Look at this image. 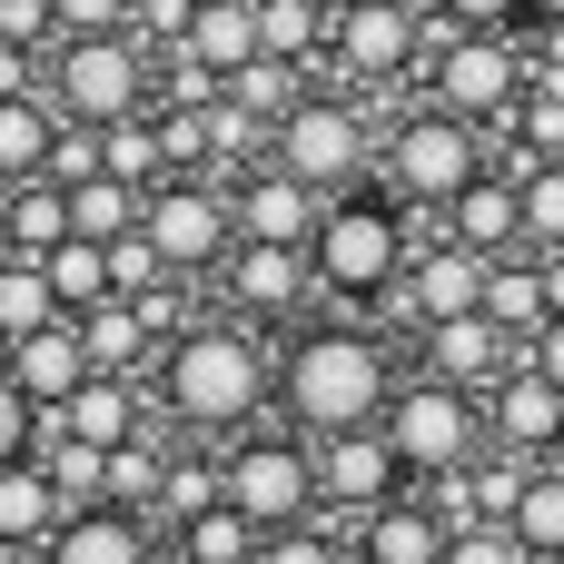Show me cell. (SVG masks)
I'll use <instances>...</instances> for the list:
<instances>
[{
	"mask_svg": "<svg viewBox=\"0 0 564 564\" xmlns=\"http://www.w3.org/2000/svg\"><path fill=\"white\" fill-rule=\"evenodd\" d=\"M397 357H387V327H357V317H327V327H297L288 357H278V406L297 436H347V426H387V397H397Z\"/></svg>",
	"mask_w": 564,
	"mask_h": 564,
	"instance_id": "6da1fadb",
	"label": "cell"
},
{
	"mask_svg": "<svg viewBox=\"0 0 564 564\" xmlns=\"http://www.w3.org/2000/svg\"><path fill=\"white\" fill-rule=\"evenodd\" d=\"M268 397H278V367L258 357L248 327L198 317V327H178L169 357H159V406H169L188 436H228V426H248Z\"/></svg>",
	"mask_w": 564,
	"mask_h": 564,
	"instance_id": "7a4b0ae2",
	"label": "cell"
},
{
	"mask_svg": "<svg viewBox=\"0 0 564 564\" xmlns=\"http://www.w3.org/2000/svg\"><path fill=\"white\" fill-rule=\"evenodd\" d=\"M307 258H317V288H327L337 307L377 317V307L406 288V268H416L406 198H397V188H347V198H327V218H317Z\"/></svg>",
	"mask_w": 564,
	"mask_h": 564,
	"instance_id": "3957f363",
	"label": "cell"
},
{
	"mask_svg": "<svg viewBox=\"0 0 564 564\" xmlns=\"http://www.w3.org/2000/svg\"><path fill=\"white\" fill-rule=\"evenodd\" d=\"M50 109L59 119H129V109H159V50L139 30H89V40H50Z\"/></svg>",
	"mask_w": 564,
	"mask_h": 564,
	"instance_id": "277c9868",
	"label": "cell"
},
{
	"mask_svg": "<svg viewBox=\"0 0 564 564\" xmlns=\"http://www.w3.org/2000/svg\"><path fill=\"white\" fill-rule=\"evenodd\" d=\"M525 89H535L525 30H436V50H426V99L436 109H456V119L486 129V119H516Z\"/></svg>",
	"mask_w": 564,
	"mask_h": 564,
	"instance_id": "5b68a950",
	"label": "cell"
},
{
	"mask_svg": "<svg viewBox=\"0 0 564 564\" xmlns=\"http://www.w3.org/2000/svg\"><path fill=\"white\" fill-rule=\"evenodd\" d=\"M387 446L406 456V476H456V466H476V456L496 446V426H486V397H476V387L406 377V387L387 397Z\"/></svg>",
	"mask_w": 564,
	"mask_h": 564,
	"instance_id": "8992f818",
	"label": "cell"
},
{
	"mask_svg": "<svg viewBox=\"0 0 564 564\" xmlns=\"http://www.w3.org/2000/svg\"><path fill=\"white\" fill-rule=\"evenodd\" d=\"M278 169H297L317 198H347L387 149H377V129H367V109L347 99V89H307L288 119H278V149H268Z\"/></svg>",
	"mask_w": 564,
	"mask_h": 564,
	"instance_id": "52a82bcc",
	"label": "cell"
},
{
	"mask_svg": "<svg viewBox=\"0 0 564 564\" xmlns=\"http://www.w3.org/2000/svg\"><path fill=\"white\" fill-rule=\"evenodd\" d=\"M496 159H486V139H476V119H456V109H406L397 129H387V188L406 198V208H456V188H476Z\"/></svg>",
	"mask_w": 564,
	"mask_h": 564,
	"instance_id": "ba28073f",
	"label": "cell"
},
{
	"mask_svg": "<svg viewBox=\"0 0 564 564\" xmlns=\"http://www.w3.org/2000/svg\"><path fill=\"white\" fill-rule=\"evenodd\" d=\"M139 228L159 238L169 278H208V268H228V248H238V198H228L208 169H169V178L149 188V218H139Z\"/></svg>",
	"mask_w": 564,
	"mask_h": 564,
	"instance_id": "9c48e42d",
	"label": "cell"
},
{
	"mask_svg": "<svg viewBox=\"0 0 564 564\" xmlns=\"http://www.w3.org/2000/svg\"><path fill=\"white\" fill-rule=\"evenodd\" d=\"M218 466H228V506L258 516L268 535H288V525H307V516L327 506V486H317V446H297V426H288V436H248V446L218 456Z\"/></svg>",
	"mask_w": 564,
	"mask_h": 564,
	"instance_id": "30bf717a",
	"label": "cell"
},
{
	"mask_svg": "<svg viewBox=\"0 0 564 564\" xmlns=\"http://www.w3.org/2000/svg\"><path fill=\"white\" fill-rule=\"evenodd\" d=\"M426 50H436V30L406 0H347L337 30H327V59L347 69V89H397V79L426 69Z\"/></svg>",
	"mask_w": 564,
	"mask_h": 564,
	"instance_id": "8fae6325",
	"label": "cell"
},
{
	"mask_svg": "<svg viewBox=\"0 0 564 564\" xmlns=\"http://www.w3.org/2000/svg\"><path fill=\"white\" fill-rule=\"evenodd\" d=\"M317 486H327V506L357 525V516H377L387 496H406V456L387 446V426H347V436H317Z\"/></svg>",
	"mask_w": 564,
	"mask_h": 564,
	"instance_id": "7c38bea8",
	"label": "cell"
},
{
	"mask_svg": "<svg viewBox=\"0 0 564 564\" xmlns=\"http://www.w3.org/2000/svg\"><path fill=\"white\" fill-rule=\"evenodd\" d=\"M218 278H228V307L238 317H297L307 288H317V258L307 248H278V238H238Z\"/></svg>",
	"mask_w": 564,
	"mask_h": 564,
	"instance_id": "4fadbf2b",
	"label": "cell"
},
{
	"mask_svg": "<svg viewBox=\"0 0 564 564\" xmlns=\"http://www.w3.org/2000/svg\"><path fill=\"white\" fill-rule=\"evenodd\" d=\"M516 367H525V337H506L486 307H476V317H436V327H426V377H446V387L496 397Z\"/></svg>",
	"mask_w": 564,
	"mask_h": 564,
	"instance_id": "5bb4252c",
	"label": "cell"
},
{
	"mask_svg": "<svg viewBox=\"0 0 564 564\" xmlns=\"http://www.w3.org/2000/svg\"><path fill=\"white\" fill-rule=\"evenodd\" d=\"M228 198H238V238H278V248H307L317 218H327V198H317L297 169H278V159H258Z\"/></svg>",
	"mask_w": 564,
	"mask_h": 564,
	"instance_id": "9a60e30c",
	"label": "cell"
},
{
	"mask_svg": "<svg viewBox=\"0 0 564 564\" xmlns=\"http://www.w3.org/2000/svg\"><path fill=\"white\" fill-rule=\"evenodd\" d=\"M486 268H496V258H476L466 238L436 228V238L416 248V268H406V317H416V327H436V317H476V307H486Z\"/></svg>",
	"mask_w": 564,
	"mask_h": 564,
	"instance_id": "2e32d148",
	"label": "cell"
},
{
	"mask_svg": "<svg viewBox=\"0 0 564 564\" xmlns=\"http://www.w3.org/2000/svg\"><path fill=\"white\" fill-rule=\"evenodd\" d=\"M0 357H10V377L30 387V406H40V416H59V406H69V397L99 377V367H89V337H79V317H50V327L10 337Z\"/></svg>",
	"mask_w": 564,
	"mask_h": 564,
	"instance_id": "e0dca14e",
	"label": "cell"
},
{
	"mask_svg": "<svg viewBox=\"0 0 564 564\" xmlns=\"http://www.w3.org/2000/svg\"><path fill=\"white\" fill-rule=\"evenodd\" d=\"M446 238H466L476 258H525V178L516 169H486L476 188H456V208H436Z\"/></svg>",
	"mask_w": 564,
	"mask_h": 564,
	"instance_id": "ac0fdd59",
	"label": "cell"
},
{
	"mask_svg": "<svg viewBox=\"0 0 564 564\" xmlns=\"http://www.w3.org/2000/svg\"><path fill=\"white\" fill-rule=\"evenodd\" d=\"M446 545H456V525H446L426 496H387V506L357 516V535H347L357 564H446Z\"/></svg>",
	"mask_w": 564,
	"mask_h": 564,
	"instance_id": "d6986e66",
	"label": "cell"
},
{
	"mask_svg": "<svg viewBox=\"0 0 564 564\" xmlns=\"http://www.w3.org/2000/svg\"><path fill=\"white\" fill-rule=\"evenodd\" d=\"M40 564H159V545H149L139 506H69L59 535L40 545Z\"/></svg>",
	"mask_w": 564,
	"mask_h": 564,
	"instance_id": "ffe728a7",
	"label": "cell"
},
{
	"mask_svg": "<svg viewBox=\"0 0 564 564\" xmlns=\"http://www.w3.org/2000/svg\"><path fill=\"white\" fill-rule=\"evenodd\" d=\"M486 426H496V446H516V456H564V387L535 377V367H516V377L486 397Z\"/></svg>",
	"mask_w": 564,
	"mask_h": 564,
	"instance_id": "44dd1931",
	"label": "cell"
},
{
	"mask_svg": "<svg viewBox=\"0 0 564 564\" xmlns=\"http://www.w3.org/2000/svg\"><path fill=\"white\" fill-rule=\"evenodd\" d=\"M59 516H69V496H59V476H50L40 456L0 466V545H10V555H40V545L59 535Z\"/></svg>",
	"mask_w": 564,
	"mask_h": 564,
	"instance_id": "7402d4cb",
	"label": "cell"
},
{
	"mask_svg": "<svg viewBox=\"0 0 564 564\" xmlns=\"http://www.w3.org/2000/svg\"><path fill=\"white\" fill-rule=\"evenodd\" d=\"M59 426L69 436H89V446H129V436H149V397H139V377H89L69 406H59Z\"/></svg>",
	"mask_w": 564,
	"mask_h": 564,
	"instance_id": "603a6c76",
	"label": "cell"
},
{
	"mask_svg": "<svg viewBox=\"0 0 564 564\" xmlns=\"http://www.w3.org/2000/svg\"><path fill=\"white\" fill-rule=\"evenodd\" d=\"M59 109L50 89H0V178H50V149H59Z\"/></svg>",
	"mask_w": 564,
	"mask_h": 564,
	"instance_id": "cb8c5ba5",
	"label": "cell"
},
{
	"mask_svg": "<svg viewBox=\"0 0 564 564\" xmlns=\"http://www.w3.org/2000/svg\"><path fill=\"white\" fill-rule=\"evenodd\" d=\"M188 59H208L218 79H238L248 59H268V40H258V0H198V20H188V40H178Z\"/></svg>",
	"mask_w": 564,
	"mask_h": 564,
	"instance_id": "d4e9b609",
	"label": "cell"
},
{
	"mask_svg": "<svg viewBox=\"0 0 564 564\" xmlns=\"http://www.w3.org/2000/svg\"><path fill=\"white\" fill-rule=\"evenodd\" d=\"M486 317H496L506 337H535V327L555 317V297H545V258H496V268H486Z\"/></svg>",
	"mask_w": 564,
	"mask_h": 564,
	"instance_id": "484cf974",
	"label": "cell"
},
{
	"mask_svg": "<svg viewBox=\"0 0 564 564\" xmlns=\"http://www.w3.org/2000/svg\"><path fill=\"white\" fill-rule=\"evenodd\" d=\"M79 337H89V367H109V377H139V357L159 347V327H149V307H139V297L89 307V317H79Z\"/></svg>",
	"mask_w": 564,
	"mask_h": 564,
	"instance_id": "4316f807",
	"label": "cell"
},
{
	"mask_svg": "<svg viewBox=\"0 0 564 564\" xmlns=\"http://www.w3.org/2000/svg\"><path fill=\"white\" fill-rule=\"evenodd\" d=\"M258 545H268V525H258V516H238L228 496H218L208 516H188V525H178V564H258Z\"/></svg>",
	"mask_w": 564,
	"mask_h": 564,
	"instance_id": "83f0119b",
	"label": "cell"
},
{
	"mask_svg": "<svg viewBox=\"0 0 564 564\" xmlns=\"http://www.w3.org/2000/svg\"><path fill=\"white\" fill-rule=\"evenodd\" d=\"M506 525L525 535V555H535V564H564V456H545V466L525 476V496H516Z\"/></svg>",
	"mask_w": 564,
	"mask_h": 564,
	"instance_id": "f1b7e54d",
	"label": "cell"
},
{
	"mask_svg": "<svg viewBox=\"0 0 564 564\" xmlns=\"http://www.w3.org/2000/svg\"><path fill=\"white\" fill-rule=\"evenodd\" d=\"M59 238H79L69 228V188L59 178H20V198H10V258H50Z\"/></svg>",
	"mask_w": 564,
	"mask_h": 564,
	"instance_id": "f546056e",
	"label": "cell"
},
{
	"mask_svg": "<svg viewBox=\"0 0 564 564\" xmlns=\"http://www.w3.org/2000/svg\"><path fill=\"white\" fill-rule=\"evenodd\" d=\"M50 288H59L69 317L109 307V297H119V278H109V238H59V248H50Z\"/></svg>",
	"mask_w": 564,
	"mask_h": 564,
	"instance_id": "4dcf8cb0",
	"label": "cell"
},
{
	"mask_svg": "<svg viewBox=\"0 0 564 564\" xmlns=\"http://www.w3.org/2000/svg\"><path fill=\"white\" fill-rule=\"evenodd\" d=\"M50 317H69L59 288H50V258H0V347L30 337V327H50Z\"/></svg>",
	"mask_w": 564,
	"mask_h": 564,
	"instance_id": "1f68e13d",
	"label": "cell"
},
{
	"mask_svg": "<svg viewBox=\"0 0 564 564\" xmlns=\"http://www.w3.org/2000/svg\"><path fill=\"white\" fill-rule=\"evenodd\" d=\"M99 149H109V178H129V188H159V178H169L159 109H129V119H109V129H99Z\"/></svg>",
	"mask_w": 564,
	"mask_h": 564,
	"instance_id": "d6a6232c",
	"label": "cell"
},
{
	"mask_svg": "<svg viewBox=\"0 0 564 564\" xmlns=\"http://www.w3.org/2000/svg\"><path fill=\"white\" fill-rule=\"evenodd\" d=\"M139 218H149V188H129V178H109V169L69 188V228H79V238H129Z\"/></svg>",
	"mask_w": 564,
	"mask_h": 564,
	"instance_id": "836d02e7",
	"label": "cell"
},
{
	"mask_svg": "<svg viewBox=\"0 0 564 564\" xmlns=\"http://www.w3.org/2000/svg\"><path fill=\"white\" fill-rule=\"evenodd\" d=\"M327 30H337V10H317V0H258V40H268V59H317L327 50Z\"/></svg>",
	"mask_w": 564,
	"mask_h": 564,
	"instance_id": "e575fe53",
	"label": "cell"
},
{
	"mask_svg": "<svg viewBox=\"0 0 564 564\" xmlns=\"http://www.w3.org/2000/svg\"><path fill=\"white\" fill-rule=\"evenodd\" d=\"M516 178H525V258H545L564 248V159H525Z\"/></svg>",
	"mask_w": 564,
	"mask_h": 564,
	"instance_id": "d590c367",
	"label": "cell"
},
{
	"mask_svg": "<svg viewBox=\"0 0 564 564\" xmlns=\"http://www.w3.org/2000/svg\"><path fill=\"white\" fill-rule=\"evenodd\" d=\"M159 486H169V456L149 446V436H129V446H109V506H159Z\"/></svg>",
	"mask_w": 564,
	"mask_h": 564,
	"instance_id": "8d00e7d4",
	"label": "cell"
},
{
	"mask_svg": "<svg viewBox=\"0 0 564 564\" xmlns=\"http://www.w3.org/2000/svg\"><path fill=\"white\" fill-rule=\"evenodd\" d=\"M218 496H228V466H208V456H169V486H159V516H169V525L208 516Z\"/></svg>",
	"mask_w": 564,
	"mask_h": 564,
	"instance_id": "74e56055",
	"label": "cell"
},
{
	"mask_svg": "<svg viewBox=\"0 0 564 564\" xmlns=\"http://www.w3.org/2000/svg\"><path fill=\"white\" fill-rule=\"evenodd\" d=\"M228 99H248L258 119H288V109H297L307 89H297V59H248V69L228 79Z\"/></svg>",
	"mask_w": 564,
	"mask_h": 564,
	"instance_id": "f35d334b",
	"label": "cell"
},
{
	"mask_svg": "<svg viewBox=\"0 0 564 564\" xmlns=\"http://www.w3.org/2000/svg\"><path fill=\"white\" fill-rule=\"evenodd\" d=\"M109 278H119V297H149V288H169V258H159V238H149V228L109 238Z\"/></svg>",
	"mask_w": 564,
	"mask_h": 564,
	"instance_id": "ab89813d",
	"label": "cell"
},
{
	"mask_svg": "<svg viewBox=\"0 0 564 564\" xmlns=\"http://www.w3.org/2000/svg\"><path fill=\"white\" fill-rule=\"evenodd\" d=\"M20 456H40V406L10 377V357H0V466H20Z\"/></svg>",
	"mask_w": 564,
	"mask_h": 564,
	"instance_id": "60d3db41",
	"label": "cell"
},
{
	"mask_svg": "<svg viewBox=\"0 0 564 564\" xmlns=\"http://www.w3.org/2000/svg\"><path fill=\"white\" fill-rule=\"evenodd\" d=\"M446 564H535V555H525V535H516V525H496V516H486V525H456Z\"/></svg>",
	"mask_w": 564,
	"mask_h": 564,
	"instance_id": "b9f144b4",
	"label": "cell"
},
{
	"mask_svg": "<svg viewBox=\"0 0 564 564\" xmlns=\"http://www.w3.org/2000/svg\"><path fill=\"white\" fill-rule=\"evenodd\" d=\"M99 169H109L99 129H89V119H69V129H59V149H50V178H59V188H79V178H99Z\"/></svg>",
	"mask_w": 564,
	"mask_h": 564,
	"instance_id": "7bdbcfd3",
	"label": "cell"
},
{
	"mask_svg": "<svg viewBox=\"0 0 564 564\" xmlns=\"http://www.w3.org/2000/svg\"><path fill=\"white\" fill-rule=\"evenodd\" d=\"M258 564H357V555H347L337 535H317V516H307V525L268 535V545H258Z\"/></svg>",
	"mask_w": 564,
	"mask_h": 564,
	"instance_id": "ee69618b",
	"label": "cell"
},
{
	"mask_svg": "<svg viewBox=\"0 0 564 564\" xmlns=\"http://www.w3.org/2000/svg\"><path fill=\"white\" fill-rule=\"evenodd\" d=\"M59 10V40H89V30H129L139 0H50Z\"/></svg>",
	"mask_w": 564,
	"mask_h": 564,
	"instance_id": "f6af8a7d",
	"label": "cell"
},
{
	"mask_svg": "<svg viewBox=\"0 0 564 564\" xmlns=\"http://www.w3.org/2000/svg\"><path fill=\"white\" fill-rule=\"evenodd\" d=\"M456 30H525V0H456Z\"/></svg>",
	"mask_w": 564,
	"mask_h": 564,
	"instance_id": "bcb514c9",
	"label": "cell"
},
{
	"mask_svg": "<svg viewBox=\"0 0 564 564\" xmlns=\"http://www.w3.org/2000/svg\"><path fill=\"white\" fill-rule=\"evenodd\" d=\"M525 367H535V377H555V387H564V317H545V327L525 337Z\"/></svg>",
	"mask_w": 564,
	"mask_h": 564,
	"instance_id": "7dc6e473",
	"label": "cell"
},
{
	"mask_svg": "<svg viewBox=\"0 0 564 564\" xmlns=\"http://www.w3.org/2000/svg\"><path fill=\"white\" fill-rule=\"evenodd\" d=\"M525 30H564V0H525Z\"/></svg>",
	"mask_w": 564,
	"mask_h": 564,
	"instance_id": "c3c4849f",
	"label": "cell"
},
{
	"mask_svg": "<svg viewBox=\"0 0 564 564\" xmlns=\"http://www.w3.org/2000/svg\"><path fill=\"white\" fill-rule=\"evenodd\" d=\"M545 297H555V317H564V248H545Z\"/></svg>",
	"mask_w": 564,
	"mask_h": 564,
	"instance_id": "681fc988",
	"label": "cell"
},
{
	"mask_svg": "<svg viewBox=\"0 0 564 564\" xmlns=\"http://www.w3.org/2000/svg\"><path fill=\"white\" fill-rule=\"evenodd\" d=\"M317 10H347V0H317Z\"/></svg>",
	"mask_w": 564,
	"mask_h": 564,
	"instance_id": "f907efd6",
	"label": "cell"
}]
</instances>
